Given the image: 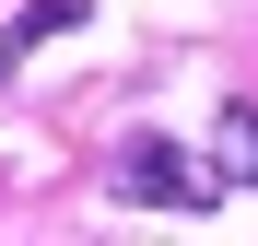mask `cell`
<instances>
[{"instance_id":"6da1fadb","label":"cell","mask_w":258,"mask_h":246,"mask_svg":"<svg viewBox=\"0 0 258 246\" xmlns=\"http://www.w3.org/2000/svg\"><path fill=\"white\" fill-rule=\"evenodd\" d=\"M117 199H141V211H211V199H223V176H211L200 152H176L164 129H141L117 152Z\"/></svg>"},{"instance_id":"7a4b0ae2","label":"cell","mask_w":258,"mask_h":246,"mask_svg":"<svg viewBox=\"0 0 258 246\" xmlns=\"http://www.w3.org/2000/svg\"><path fill=\"white\" fill-rule=\"evenodd\" d=\"M82 12H94V0H24V12H12V24H0V70H24V59H35V47H47V35H71Z\"/></svg>"},{"instance_id":"3957f363","label":"cell","mask_w":258,"mask_h":246,"mask_svg":"<svg viewBox=\"0 0 258 246\" xmlns=\"http://www.w3.org/2000/svg\"><path fill=\"white\" fill-rule=\"evenodd\" d=\"M211 176H223V188H258V106H223V117H211Z\"/></svg>"}]
</instances>
